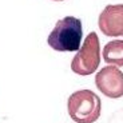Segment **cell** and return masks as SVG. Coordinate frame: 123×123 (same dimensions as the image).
<instances>
[{
  "mask_svg": "<svg viewBox=\"0 0 123 123\" xmlns=\"http://www.w3.org/2000/svg\"><path fill=\"white\" fill-rule=\"evenodd\" d=\"M54 1H63V0H54Z\"/></svg>",
  "mask_w": 123,
  "mask_h": 123,
  "instance_id": "52a82bcc",
  "label": "cell"
},
{
  "mask_svg": "<svg viewBox=\"0 0 123 123\" xmlns=\"http://www.w3.org/2000/svg\"><path fill=\"white\" fill-rule=\"evenodd\" d=\"M82 22L74 16H66L56 23L47 37V43L55 51H78L82 43Z\"/></svg>",
  "mask_w": 123,
  "mask_h": 123,
  "instance_id": "6da1fadb",
  "label": "cell"
},
{
  "mask_svg": "<svg viewBox=\"0 0 123 123\" xmlns=\"http://www.w3.org/2000/svg\"><path fill=\"white\" fill-rule=\"evenodd\" d=\"M100 63V44L96 32H90L71 62V70L80 76L94 74Z\"/></svg>",
  "mask_w": 123,
  "mask_h": 123,
  "instance_id": "3957f363",
  "label": "cell"
},
{
  "mask_svg": "<svg viewBox=\"0 0 123 123\" xmlns=\"http://www.w3.org/2000/svg\"><path fill=\"white\" fill-rule=\"evenodd\" d=\"M98 24L106 36H123V4H110L99 15Z\"/></svg>",
  "mask_w": 123,
  "mask_h": 123,
  "instance_id": "5b68a950",
  "label": "cell"
},
{
  "mask_svg": "<svg viewBox=\"0 0 123 123\" xmlns=\"http://www.w3.org/2000/svg\"><path fill=\"white\" fill-rule=\"evenodd\" d=\"M96 88L105 96L118 99L123 96V72L117 66H106L95 75Z\"/></svg>",
  "mask_w": 123,
  "mask_h": 123,
  "instance_id": "277c9868",
  "label": "cell"
},
{
  "mask_svg": "<svg viewBox=\"0 0 123 123\" xmlns=\"http://www.w3.org/2000/svg\"><path fill=\"white\" fill-rule=\"evenodd\" d=\"M67 108L75 123H94L100 117L102 102L91 90H79L68 98Z\"/></svg>",
  "mask_w": 123,
  "mask_h": 123,
  "instance_id": "7a4b0ae2",
  "label": "cell"
},
{
  "mask_svg": "<svg viewBox=\"0 0 123 123\" xmlns=\"http://www.w3.org/2000/svg\"><path fill=\"white\" fill-rule=\"evenodd\" d=\"M103 59L110 66L123 67V40L108 42L103 48Z\"/></svg>",
  "mask_w": 123,
  "mask_h": 123,
  "instance_id": "8992f818",
  "label": "cell"
}]
</instances>
